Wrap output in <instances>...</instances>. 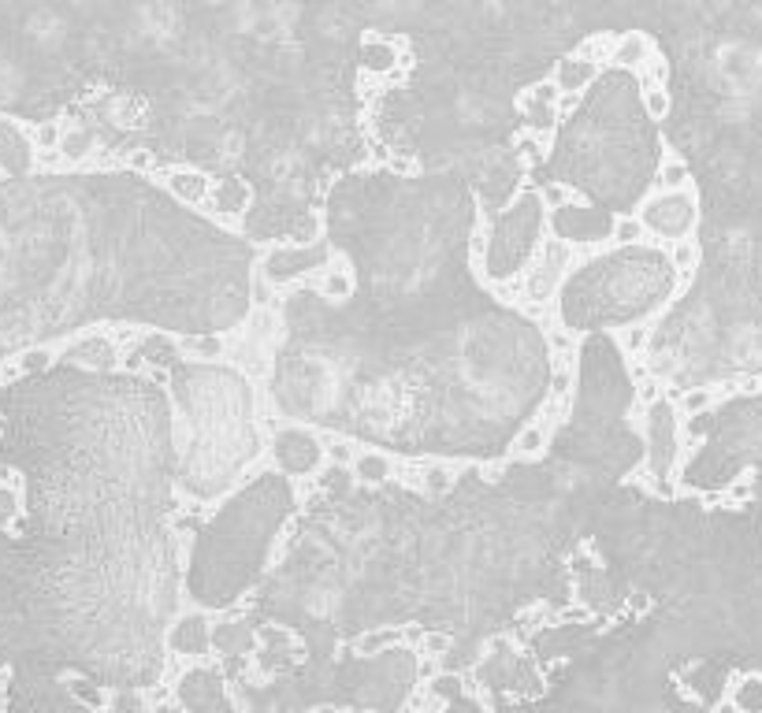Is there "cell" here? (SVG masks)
<instances>
[{"label": "cell", "mask_w": 762, "mask_h": 713, "mask_svg": "<svg viewBox=\"0 0 762 713\" xmlns=\"http://www.w3.org/2000/svg\"><path fill=\"white\" fill-rule=\"evenodd\" d=\"M647 442H651V468L658 480L670 476V465L677 457V409L673 402H655L647 405Z\"/></svg>", "instance_id": "1"}, {"label": "cell", "mask_w": 762, "mask_h": 713, "mask_svg": "<svg viewBox=\"0 0 762 713\" xmlns=\"http://www.w3.org/2000/svg\"><path fill=\"white\" fill-rule=\"evenodd\" d=\"M276 457L290 472H309L316 465V446L302 431H283L276 439Z\"/></svg>", "instance_id": "2"}, {"label": "cell", "mask_w": 762, "mask_h": 713, "mask_svg": "<svg viewBox=\"0 0 762 713\" xmlns=\"http://www.w3.org/2000/svg\"><path fill=\"white\" fill-rule=\"evenodd\" d=\"M565 260H569V249H565L562 242H551V246H547V257H543V268H539V275H536V279H528V298L547 301V294H551L554 283H558V275H562Z\"/></svg>", "instance_id": "3"}, {"label": "cell", "mask_w": 762, "mask_h": 713, "mask_svg": "<svg viewBox=\"0 0 762 713\" xmlns=\"http://www.w3.org/2000/svg\"><path fill=\"white\" fill-rule=\"evenodd\" d=\"M0 168H8V171H27L30 168L27 142H23V138L8 127V123H0Z\"/></svg>", "instance_id": "4"}, {"label": "cell", "mask_w": 762, "mask_h": 713, "mask_svg": "<svg viewBox=\"0 0 762 713\" xmlns=\"http://www.w3.org/2000/svg\"><path fill=\"white\" fill-rule=\"evenodd\" d=\"M592 75H595L592 60H573V56H569V60H562V64H558V90L577 93Z\"/></svg>", "instance_id": "5"}, {"label": "cell", "mask_w": 762, "mask_h": 713, "mask_svg": "<svg viewBox=\"0 0 762 713\" xmlns=\"http://www.w3.org/2000/svg\"><path fill=\"white\" fill-rule=\"evenodd\" d=\"M647 60V38L644 34H625V38L614 45V64H621V67H640Z\"/></svg>", "instance_id": "6"}, {"label": "cell", "mask_w": 762, "mask_h": 713, "mask_svg": "<svg viewBox=\"0 0 762 713\" xmlns=\"http://www.w3.org/2000/svg\"><path fill=\"white\" fill-rule=\"evenodd\" d=\"M171 190L183 197V201H201L205 190H209V182L194 175V171H179V175H171Z\"/></svg>", "instance_id": "7"}, {"label": "cell", "mask_w": 762, "mask_h": 713, "mask_svg": "<svg viewBox=\"0 0 762 713\" xmlns=\"http://www.w3.org/2000/svg\"><path fill=\"white\" fill-rule=\"evenodd\" d=\"M357 476H361V480H368V483L387 480V476H391V461H387V457H380V454H361V457H357Z\"/></svg>", "instance_id": "8"}, {"label": "cell", "mask_w": 762, "mask_h": 713, "mask_svg": "<svg viewBox=\"0 0 762 713\" xmlns=\"http://www.w3.org/2000/svg\"><path fill=\"white\" fill-rule=\"evenodd\" d=\"M688 164H681V160H666L662 164V171H658V186L662 190H681V186H688Z\"/></svg>", "instance_id": "9"}, {"label": "cell", "mask_w": 762, "mask_h": 713, "mask_svg": "<svg viewBox=\"0 0 762 713\" xmlns=\"http://www.w3.org/2000/svg\"><path fill=\"white\" fill-rule=\"evenodd\" d=\"M644 108L651 119H666L670 116V93L662 90V86H647L644 90Z\"/></svg>", "instance_id": "10"}, {"label": "cell", "mask_w": 762, "mask_h": 713, "mask_svg": "<svg viewBox=\"0 0 762 713\" xmlns=\"http://www.w3.org/2000/svg\"><path fill=\"white\" fill-rule=\"evenodd\" d=\"M361 60H365V67H372V71H391V67H395V52L387 49V45H365Z\"/></svg>", "instance_id": "11"}, {"label": "cell", "mask_w": 762, "mask_h": 713, "mask_svg": "<svg viewBox=\"0 0 762 713\" xmlns=\"http://www.w3.org/2000/svg\"><path fill=\"white\" fill-rule=\"evenodd\" d=\"M640 238H644V220L625 216V220L614 223V242H618V246H632V242H640Z\"/></svg>", "instance_id": "12"}, {"label": "cell", "mask_w": 762, "mask_h": 713, "mask_svg": "<svg viewBox=\"0 0 762 713\" xmlns=\"http://www.w3.org/2000/svg\"><path fill=\"white\" fill-rule=\"evenodd\" d=\"M696 260H699V249L692 246V242H677V246H673V268H681V275H692Z\"/></svg>", "instance_id": "13"}, {"label": "cell", "mask_w": 762, "mask_h": 713, "mask_svg": "<svg viewBox=\"0 0 762 713\" xmlns=\"http://www.w3.org/2000/svg\"><path fill=\"white\" fill-rule=\"evenodd\" d=\"M710 402H714V394H710L707 387L688 390V394H684V413H688V416H699L703 409H710Z\"/></svg>", "instance_id": "14"}, {"label": "cell", "mask_w": 762, "mask_h": 713, "mask_svg": "<svg viewBox=\"0 0 762 713\" xmlns=\"http://www.w3.org/2000/svg\"><path fill=\"white\" fill-rule=\"evenodd\" d=\"M90 134H67L64 142H60V149H64V156L67 160H79V156H86L90 153Z\"/></svg>", "instance_id": "15"}, {"label": "cell", "mask_w": 762, "mask_h": 713, "mask_svg": "<svg viewBox=\"0 0 762 713\" xmlns=\"http://www.w3.org/2000/svg\"><path fill=\"white\" fill-rule=\"evenodd\" d=\"M231 205H246V186H238V182H224L220 186V208H231Z\"/></svg>", "instance_id": "16"}, {"label": "cell", "mask_w": 762, "mask_h": 713, "mask_svg": "<svg viewBox=\"0 0 762 713\" xmlns=\"http://www.w3.org/2000/svg\"><path fill=\"white\" fill-rule=\"evenodd\" d=\"M517 446H521V454H539V450H543V431L528 428L525 435H521V442H517Z\"/></svg>", "instance_id": "17"}, {"label": "cell", "mask_w": 762, "mask_h": 713, "mask_svg": "<svg viewBox=\"0 0 762 713\" xmlns=\"http://www.w3.org/2000/svg\"><path fill=\"white\" fill-rule=\"evenodd\" d=\"M391 639H395V632H372V636H365L361 643H357V647H361V650H376V647H387Z\"/></svg>", "instance_id": "18"}, {"label": "cell", "mask_w": 762, "mask_h": 713, "mask_svg": "<svg viewBox=\"0 0 762 713\" xmlns=\"http://www.w3.org/2000/svg\"><path fill=\"white\" fill-rule=\"evenodd\" d=\"M647 335H651V327H632L629 335H625V346H629V350H640L647 342Z\"/></svg>", "instance_id": "19"}, {"label": "cell", "mask_w": 762, "mask_h": 713, "mask_svg": "<svg viewBox=\"0 0 762 713\" xmlns=\"http://www.w3.org/2000/svg\"><path fill=\"white\" fill-rule=\"evenodd\" d=\"M751 498V480H736L729 487V502H748Z\"/></svg>", "instance_id": "20"}, {"label": "cell", "mask_w": 762, "mask_h": 713, "mask_svg": "<svg viewBox=\"0 0 762 713\" xmlns=\"http://www.w3.org/2000/svg\"><path fill=\"white\" fill-rule=\"evenodd\" d=\"M316 231H320V220H316V216H309V220L302 223V231H298V238H294V242H302V246H305V242H313V238H316Z\"/></svg>", "instance_id": "21"}, {"label": "cell", "mask_w": 762, "mask_h": 713, "mask_svg": "<svg viewBox=\"0 0 762 713\" xmlns=\"http://www.w3.org/2000/svg\"><path fill=\"white\" fill-rule=\"evenodd\" d=\"M190 350L205 353V357H216V353H220V342H216V338H201V342H190Z\"/></svg>", "instance_id": "22"}, {"label": "cell", "mask_w": 762, "mask_h": 713, "mask_svg": "<svg viewBox=\"0 0 762 713\" xmlns=\"http://www.w3.org/2000/svg\"><path fill=\"white\" fill-rule=\"evenodd\" d=\"M324 290H328L331 298H335V294H346V290H350V279H346V275H331Z\"/></svg>", "instance_id": "23"}, {"label": "cell", "mask_w": 762, "mask_h": 713, "mask_svg": "<svg viewBox=\"0 0 762 713\" xmlns=\"http://www.w3.org/2000/svg\"><path fill=\"white\" fill-rule=\"evenodd\" d=\"M38 142L45 145V149H49V145H56V142H60V130H56L53 123H45V127L38 130Z\"/></svg>", "instance_id": "24"}, {"label": "cell", "mask_w": 762, "mask_h": 713, "mask_svg": "<svg viewBox=\"0 0 762 713\" xmlns=\"http://www.w3.org/2000/svg\"><path fill=\"white\" fill-rule=\"evenodd\" d=\"M45 364H49V353H41V350H34V353L23 357V368H30V372H34V368H45Z\"/></svg>", "instance_id": "25"}, {"label": "cell", "mask_w": 762, "mask_h": 713, "mask_svg": "<svg viewBox=\"0 0 762 713\" xmlns=\"http://www.w3.org/2000/svg\"><path fill=\"white\" fill-rule=\"evenodd\" d=\"M658 394H662V387H658V383H644V387H640V398H644L647 405L655 402Z\"/></svg>", "instance_id": "26"}, {"label": "cell", "mask_w": 762, "mask_h": 713, "mask_svg": "<svg viewBox=\"0 0 762 713\" xmlns=\"http://www.w3.org/2000/svg\"><path fill=\"white\" fill-rule=\"evenodd\" d=\"M331 457H335V461H350V446H346V442H335V446H331Z\"/></svg>", "instance_id": "27"}, {"label": "cell", "mask_w": 762, "mask_h": 713, "mask_svg": "<svg viewBox=\"0 0 762 713\" xmlns=\"http://www.w3.org/2000/svg\"><path fill=\"white\" fill-rule=\"evenodd\" d=\"M4 706H8V699H4V688H0V710H4Z\"/></svg>", "instance_id": "28"}]
</instances>
